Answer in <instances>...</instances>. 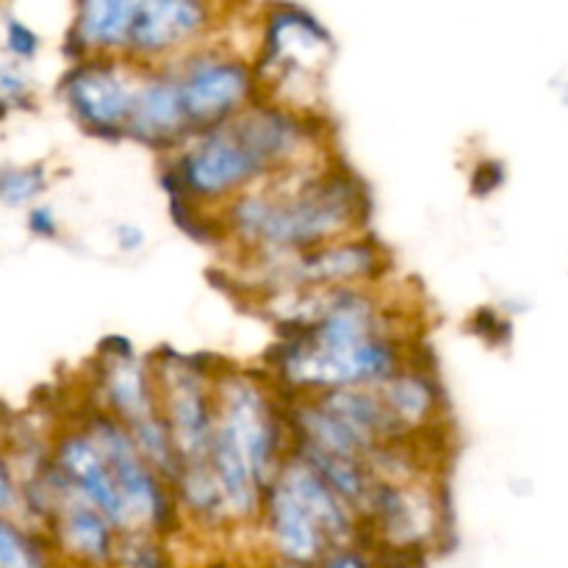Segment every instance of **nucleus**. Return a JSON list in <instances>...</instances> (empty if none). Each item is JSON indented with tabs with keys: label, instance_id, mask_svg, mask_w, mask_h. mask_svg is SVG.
Listing matches in <instances>:
<instances>
[{
	"label": "nucleus",
	"instance_id": "29",
	"mask_svg": "<svg viewBox=\"0 0 568 568\" xmlns=\"http://www.w3.org/2000/svg\"><path fill=\"white\" fill-rule=\"evenodd\" d=\"M277 568H316V564H294V560H281Z\"/></svg>",
	"mask_w": 568,
	"mask_h": 568
},
{
	"label": "nucleus",
	"instance_id": "6",
	"mask_svg": "<svg viewBox=\"0 0 568 568\" xmlns=\"http://www.w3.org/2000/svg\"><path fill=\"white\" fill-rule=\"evenodd\" d=\"M139 75L142 67L131 61L89 55L64 72L59 94L83 133L105 142H120L125 139V122L131 116Z\"/></svg>",
	"mask_w": 568,
	"mask_h": 568
},
{
	"label": "nucleus",
	"instance_id": "10",
	"mask_svg": "<svg viewBox=\"0 0 568 568\" xmlns=\"http://www.w3.org/2000/svg\"><path fill=\"white\" fill-rule=\"evenodd\" d=\"M192 136L194 131L183 114L170 67H142L131 116L125 122V139H133L155 153H175Z\"/></svg>",
	"mask_w": 568,
	"mask_h": 568
},
{
	"label": "nucleus",
	"instance_id": "8",
	"mask_svg": "<svg viewBox=\"0 0 568 568\" xmlns=\"http://www.w3.org/2000/svg\"><path fill=\"white\" fill-rule=\"evenodd\" d=\"M216 26V0H136L125 61L161 67L203 48Z\"/></svg>",
	"mask_w": 568,
	"mask_h": 568
},
{
	"label": "nucleus",
	"instance_id": "11",
	"mask_svg": "<svg viewBox=\"0 0 568 568\" xmlns=\"http://www.w3.org/2000/svg\"><path fill=\"white\" fill-rule=\"evenodd\" d=\"M50 464L59 469V475L70 483L78 497L87 499L94 510H100L114 525L116 532L125 530V510H122L114 477H111L94 438L81 425L59 433V438L50 447Z\"/></svg>",
	"mask_w": 568,
	"mask_h": 568
},
{
	"label": "nucleus",
	"instance_id": "23",
	"mask_svg": "<svg viewBox=\"0 0 568 568\" xmlns=\"http://www.w3.org/2000/svg\"><path fill=\"white\" fill-rule=\"evenodd\" d=\"M17 514H22L20 477H17V469L11 466L9 453L0 447V516L14 519Z\"/></svg>",
	"mask_w": 568,
	"mask_h": 568
},
{
	"label": "nucleus",
	"instance_id": "18",
	"mask_svg": "<svg viewBox=\"0 0 568 568\" xmlns=\"http://www.w3.org/2000/svg\"><path fill=\"white\" fill-rule=\"evenodd\" d=\"M170 216L194 242L216 244L225 239V227H222L220 216L205 214L203 205L192 203V200H170Z\"/></svg>",
	"mask_w": 568,
	"mask_h": 568
},
{
	"label": "nucleus",
	"instance_id": "20",
	"mask_svg": "<svg viewBox=\"0 0 568 568\" xmlns=\"http://www.w3.org/2000/svg\"><path fill=\"white\" fill-rule=\"evenodd\" d=\"M0 103L6 109H31V81L22 67L11 59H0Z\"/></svg>",
	"mask_w": 568,
	"mask_h": 568
},
{
	"label": "nucleus",
	"instance_id": "2",
	"mask_svg": "<svg viewBox=\"0 0 568 568\" xmlns=\"http://www.w3.org/2000/svg\"><path fill=\"white\" fill-rule=\"evenodd\" d=\"M333 55L336 42L320 17L297 3H270L253 61L261 100L308 114V94H320Z\"/></svg>",
	"mask_w": 568,
	"mask_h": 568
},
{
	"label": "nucleus",
	"instance_id": "25",
	"mask_svg": "<svg viewBox=\"0 0 568 568\" xmlns=\"http://www.w3.org/2000/svg\"><path fill=\"white\" fill-rule=\"evenodd\" d=\"M28 231L37 239H55L59 236V216L50 205H33L28 211Z\"/></svg>",
	"mask_w": 568,
	"mask_h": 568
},
{
	"label": "nucleus",
	"instance_id": "4",
	"mask_svg": "<svg viewBox=\"0 0 568 568\" xmlns=\"http://www.w3.org/2000/svg\"><path fill=\"white\" fill-rule=\"evenodd\" d=\"M166 67L175 78L183 114L194 136L222 125L261 100L253 64L225 50L197 48Z\"/></svg>",
	"mask_w": 568,
	"mask_h": 568
},
{
	"label": "nucleus",
	"instance_id": "9",
	"mask_svg": "<svg viewBox=\"0 0 568 568\" xmlns=\"http://www.w3.org/2000/svg\"><path fill=\"white\" fill-rule=\"evenodd\" d=\"M44 475H48L50 491H53L55 499L53 516L48 521L53 547L64 558L89 568H103L114 564L116 538H120L114 525L100 510H94L87 499L78 497L53 464H48Z\"/></svg>",
	"mask_w": 568,
	"mask_h": 568
},
{
	"label": "nucleus",
	"instance_id": "19",
	"mask_svg": "<svg viewBox=\"0 0 568 568\" xmlns=\"http://www.w3.org/2000/svg\"><path fill=\"white\" fill-rule=\"evenodd\" d=\"M3 48H6V53H9L11 61L22 64V61L37 59L39 48H42V39H39V33L33 31L28 22H22L20 17L6 14V20H3Z\"/></svg>",
	"mask_w": 568,
	"mask_h": 568
},
{
	"label": "nucleus",
	"instance_id": "21",
	"mask_svg": "<svg viewBox=\"0 0 568 568\" xmlns=\"http://www.w3.org/2000/svg\"><path fill=\"white\" fill-rule=\"evenodd\" d=\"M469 331L477 338H483L488 347H505L510 342V322L497 308H491V305H483V308H477L471 314Z\"/></svg>",
	"mask_w": 568,
	"mask_h": 568
},
{
	"label": "nucleus",
	"instance_id": "22",
	"mask_svg": "<svg viewBox=\"0 0 568 568\" xmlns=\"http://www.w3.org/2000/svg\"><path fill=\"white\" fill-rule=\"evenodd\" d=\"M316 568H381L377 558L366 547L358 544H342V547H333L316 560Z\"/></svg>",
	"mask_w": 568,
	"mask_h": 568
},
{
	"label": "nucleus",
	"instance_id": "3",
	"mask_svg": "<svg viewBox=\"0 0 568 568\" xmlns=\"http://www.w3.org/2000/svg\"><path fill=\"white\" fill-rule=\"evenodd\" d=\"M211 388H214L216 422L236 438L253 471L255 486L264 497L292 453L283 397H277L253 375H239V372H222L214 377Z\"/></svg>",
	"mask_w": 568,
	"mask_h": 568
},
{
	"label": "nucleus",
	"instance_id": "14",
	"mask_svg": "<svg viewBox=\"0 0 568 568\" xmlns=\"http://www.w3.org/2000/svg\"><path fill=\"white\" fill-rule=\"evenodd\" d=\"M98 408L114 416L120 425H128V422L159 408L153 372L139 355L128 361L98 358Z\"/></svg>",
	"mask_w": 568,
	"mask_h": 568
},
{
	"label": "nucleus",
	"instance_id": "16",
	"mask_svg": "<svg viewBox=\"0 0 568 568\" xmlns=\"http://www.w3.org/2000/svg\"><path fill=\"white\" fill-rule=\"evenodd\" d=\"M0 568H55L53 547L33 527L0 516Z\"/></svg>",
	"mask_w": 568,
	"mask_h": 568
},
{
	"label": "nucleus",
	"instance_id": "13",
	"mask_svg": "<svg viewBox=\"0 0 568 568\" xmlns=\"http://www.w3.org/2000/svg\"><path fill=\"white\" fill-rule=\"evenodd\" d=\"M136 0H75L64 53L72 64L89 55L125 59Z\"/></svg>",
	"mask_w": 568,
	"mask_h": 568
},
{
	"label": "nucleus",
	"instance_id": "27",
	"mask_svg": "<svg viewBox=\"0 0 568 568\" xmlns=\"http://www.w3.org/2000/svg\"><path fill=\"white\" fill-rule=\"evenodd\" d=\"M114 242L122 253H139L144 247V242H148V233L139 225H133V222H120L114 227Z\"/></svg>",
	"mask_w": 568,
	"mask_h": 568
},
{
	"label": "nucleus",
	"instance_id": "1",
	"mask_svg": "<svg viewBox=\"0 0 568 568\" xmlns=\"http://www.w3.org/2000/svg\"><path fill=\"white\" fill-rule=\"evenodd\" d=\"M294 170L227 200L220 216L225 236L255 255H288L347 239L366 225L369 192L355 172L344 164L305 166V175Z\"/></svg>",
	"mask_w": 568,
	"mask_h": 568
},
{
	"label": "nucleus",
	"instance_id": "12",
	"mask_svg": "<svg viewBox=\"0 0 568 568\" xmlns=\"http://www.w3.org/2000/svg\"><path fill=\"white\" fill-rule=\"evenodd\" d=\"M258 516L264 519L266 538L281 560L316 564L331 549L308 510L294 499V494L281 480H275L264 491Z\"/></svg>",
	"mask_w": 568,
	"mask_h": 568
},
{
	"label": "nucleus",
	"instance_id": "28",
	"mask_svg": "<svg viewBox=\"0 0 568 568\" xmlns=\"http://www.w3.org/2000/svg\"><path fill=\"white\" fill-rule=\"evenodd\" d=\"M11 422H14V414H11L9 405H6L3 399H0V430H9Z\"/></svg>",
	"mask_w": 568,
	"mask_h": 568
},
{
	"label": "nucleus",
	"instance_id": "5",
	"mask_svg": "<svg viewBox=\"0 0 568 568\" xmlns=\"http://www.w3.org/2000/svg\"><path fill=\"white\" fill-rule=\"evenodd\" d=\"M150 372L161 419L170 430L181 469L209 464V444L214 433V381L194 369L189 355L172 347H164L150 361Z\"/></svg>",
	"mask_w": 568,
	"mask_h": 568
},
{
	"label": "nucleus",
	"instance_id": "17",
	"mask_svg": "<svg viewBox=\"0 0 568 568\" xmlns=\"http://www.w3.org/2000/svg\"><path fill=\"white\" fill-rule=\"evenodd\" d=\"M48 192V166H0V205L22 209Z\"/></svg>",
	"mask_w": 568,
	"mask_h": 568
},
{
	"label": "nucleus",
	"instance_id": "26",
	"mask_svg": "<svg viewBox=\"0 0 568 568\" xmlns=\"http://www.w3.org/2000/svg\"><path fill=\"white\" fill-rule=\"evenodd\" d=\"M98 358H105V361L136 358V347H133L131 338L122 336V333H109L105 338H100Z\"/></svg>",
	"mask_w": 568,
	"mask_h": 568
},
{
	"label": "nucleus",
	"instance_id": "24",
	"mask_svg": "<svg viewBox=\"0 0 568 568\" xmlns=\"http://www.w3.org/2000/svg\"><path fill=\"white\" fill-rule=\"evenodd\" d=\"M505 183V164L497 159H483L477 161L475 170H471L469 189L475 197H491L494 192H499V186Z\"/></svg>",
	"mask_w": 568,
	"mask_h": 568
},
{
	"label": "nucleus",
	"instance_id": "7",
	"mask_svg": "<svg viewBox=\"0 0 568 568\" xmlns=\"http://www.w3.org/2000/svg\"><path fill=\"white\" fill-rule=\"evenodd\" d=\"M266 264L272 294L375 283L388 270L386 250L369 236H347L288 255H258Z\"/></svg>",
	"mask_w": 568,
	"mask_h": 568
},
{
	"label": "nucleus",
	"instance_id": "15",
	"mask_svg": "<svg viewBox=\"0 0 568 568\" xmlns=\"http://www.w3.org/2000/svg\"><path fill=\"white\" fill-rule=\"evenodd\" d=\"M375 388L383 403H386V408L392 410L394 419L414 436L438 425L442 392H438V383L433 381L427 369H416L414 364H405Z\"/></svg>",
	"mask_w": 568,
	"mask_h": 568
}]
</instances>
